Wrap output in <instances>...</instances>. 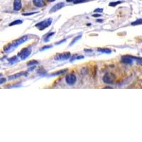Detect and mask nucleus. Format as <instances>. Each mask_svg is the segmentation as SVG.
Segmentation results:
<instances>
[{
	"instance_id": "obj_15",
	"label": "nucleus",
	"mask_w": 142,
	"mask_h": 142,
	"mask_svg": "<svg viewBox=\"0 0 142 142\" xmlns=\"http://www.w3.org/2000/svg\"><path fill=\"white\" fill-rule=\"evenodd\" d=\"M37 64H38V62L37 61V60H31V61H29L28 63H27V65H28V66H31V65H37Z\"/></svg>"
},
{
	"instance_id": "obj_23",
	"label": "nucleus",
	"mask_w": 142,
	"mask_h": 142,
	"mask_svg": "<svg viewBox=\"0 0 142 142\" xmlns=\"http://www.w3.org/2000/svg\"><path fill=\"white\" fill-rule=\"evenodd\" d=\"M103 11V9H95V12H102Z\"/></svg>"
},
{
	"instance_id": "obj_22",
	"label": "nucleus",
	"mask_w": 142,
	"mask_h": 142,
	"mask_svg": "<svg viewBox=\"0 0 142 142\" xmlns=\"http://www.w3.org/2000/svg\"><path fill=\"white\" fill-rule=\"evenodd\" d=\"M55 33L54 32H53V33H49L47 36H46V38H45V41H48V38H50V36H53V34H54Z\"/></svg>"
},
{
	"instance_id": "obj_7",
	"label": "nucleus",
	"mask_w": 142,
	"mask_h": 142,
	"mask_svg": "<svg viewBox=\"0 0 142 142\" xmlns=\"http://www.w3.org/2000/svg\"><path fill=\"white\" fill-rule=\"evenodd\" d=\"M64 6H65V4H64L63 2L58 3V4H56L55 5H54V6L51 8V9H50V11L51 13H52V12H55V11H58L59 9H62Z\"/></svg>"
},
{
	"instance_id": "obj_25",
	"label": "nucleus",
	"mask_w": 142,
	"mask_h": 142,
	"mask_svg": "<svg viewBox=\"0 0 142 142\" xmlns=\"http://www.w3.org/2000/svg\"><path fill=\"white\" fill-rule=\"evenodd\" d=\"M36 12H33V13H28V14H23V15L24 16H28V15H31V14H36Z\"/></svg>"
},
{
	"instance_id": "obj_13",
	"label": "nucleus",
	"mask_w": 142,
	"mask_h": 142,
	"mask_svg": "<svg viewBox=\"0 0 142 142\" xmlns=\"http://www.w3.org/2000/svg\"><path fill=\"white\" fill-rule=\"evenodd\" d=\"M21 23H22V21H21V20H15V21H12V22L9 24V26H12L21 24Z\"/></svg>"
},
{
	"instance_id": "obj_3",
	"label": "nucleus",
	"mask_w": 142,
	"mask_h": 142,
	"mask_svg": "<svg viewBox=\"0 0 142 142\" xmlns=\"http://www.w3.org/2000/svg\"><path fill=\"white\" fill-rule=\"evenodd\" d=\"M31 53V48H23L20 53L18 54V56L21 58V60H25L26 58H27L30 54Z\"/></svg>"
},
{
	"instance_id": "obj_24",
	"label": "nucleus",
	"mask_w": 142,
	"mask_h": 142,
	"mask_svg": "<svg viewBox=\"0 0 142 142\" xmlns=\"http://www.w3.org/2000/svg\"><path fill=\"white\" fill-rule=\"evenodd\" d=\"M6 82V79L5 78H0V85L5 82Z\"/></svg>"
},
{
	"instance_id": "obj_10",
	"label": "nucleus",
	"mask_w": 142,
	"mask_h": 142,
	"mask_svg": "<svg viewBox=\"0 0 142 142\" xmlns=\"http://www.w3.org/2000/svg\"><path fill=\"white\" fill-rule=\"evenodd\" d=\"M21 8V0H14V9L15 11H18Z\"/></svg>"
},
{
	"instance_id": "obj_19",
	"label": "nucleus",
	"mask_w": 142,
	"mask_h": 142,
	"mask_svg": "<svg viewBox=\"0 0 142 142\" xmlns=\"http://www.w3.org/2000/svg\"><path fill=\"white\" fill-rule=\"evenodd\" d=\"M87 1H89V0H75V1H74V4H80V3H85Z\"/></svg>"
},
{
	"instance_id": "obj_27",
	"label": "nucleus",
	"mask_w": 142,
	"mask_h": 142,
	"mask_svg": "<svg viewBox=\"0 0 142 142\" xmlns=\"http://www.w3.org/2000/svg\"><path fill=\"white\" fill-rule=\"evenodd\" d=\"M100 15H101V14H94V15H92V16L97 17V16H100Z\"/></svg>"
},
{
	"instance_id": "obj_21",
	"label": "nucleus",
	"mask_w": 142,
	"mask_h": 142,
	"mask_svg": "<svg viewBox=\"0 0 142 142\" xmlns=\"http://www.w3.org/2000/svg\"><path fill=\"white\" fill-rule=\"evenodd\" d=\"M9 60V62H11V63H14V62H16V61L17 60V58L14 56V57H13V58H10Z\"/></svg>"
},
{
	"instance_id": "obj_4",
	"label": "nucleus",
	"mask_w": 142,
	"mask_h": 142,
	"mask_svg": "<svg viewBox=\"0 0 142 142\" xmlns=\"http://www.w3.org/2000/svg\"><path fill=\"white\" fill-rule=\"evenodd\" d=\"M115 77L112 73H107L103 77V82L106 84H112L113 83Z\"/></svg>"
},
{
	"instance_id": "obj_20",
	"label": "nucleus",
	"mask_w": 142,
	"mask_h": 142,
	"mask_svg": "<svg viewBox=\"0 0 142 142\" xmlns=\"http://www.w3.org/2000/svg\"><path fill=\"white\" fill-rule=\"evenodd\" d=\"M53 46H51V45H48V46H43V47H42L41 48V50H46V49H48V48H52Z\"/></svg>"
},
{
	"instance_id": "obj_6",
	"label": "nucleus",
	"mask_w": 142,
	"mask_h": 142,
	"mask_svg": "<svg viewBox=\"0 0 142 142\" xmlns=\"http://www.w3.org/2000/svg\"><path fill=\"white\" fill-rule=\"evenodd\" d=\"M76 80H77L76 76L74 74H72V73L67 75L66 78H65V81H66L67 84L69 85H74L76 82Z\"/></svg>"
},
{
	"instance_id": "obj_5",
	"label": "nucleus",
	"mask_w": 142,
	"mask_h": 142,
	"mask_svg": "<svg viewBox=\"0 0 142 142\" xmlns=\"http://www.w3.org/2000/svg\"><path fill=\"white\" fill-rule=\"evenodd\" d=\"M71 54L70 53H58L55 56V59L56 60H65L70 58Z\"/></svg>"
},
{
	"instance_id": "obj_9",
	"label": "nucleus",
	"mask_w": 142,
	"mask_h": 142,
	"mask_svg": "<svg viewBox=\"0 0 142 142\" xmlns=\"http://www.w3.org/2000/svg\"><path fill=\"white\" fill-rule=\"evenodd\" d=\"M23 75H27V73L26 72H21V73H16V74H14L11 76H10L9 78V80H14V79H17Z\"/></svg>"
},
{
	"instance_id": "obj_16",
	"label": "nucleus",
	"mask_w": 142,
	"mask_h": 142,
	"mask_svg": "<svg viewBox=\"0 0 142 142\" xmlns=\"http://www.w3.org/2000/svg\"><path fill=\"white\" fill-rule=\"evenodd\" d=\"M122 2H123V1H118L111 2V3H110L109 6H115L116 5L119 4H121V3H122Z\"/></svg>"
},
{
	"instance_id": "obj_28",
	"label": "nucleus",
	"mask_w": 142,
	"mask_h": 142,
	"mask_svg": "<svg viewBox=\"0 0 142 142\" xmlns=\"http://www.w3.org/2000/svg\"><path fill=\"white\" fill-rule=\"evenodd\" d=\"M68 1H75V0H67Z\"/></svg>"
},
{
	"instance_id": "obj_12",
	"label": "nucleus",
	"mask_w": 142,
	"mask_h": 142,
	"mask_svg": "<svg viewBox=\"0 0 142 142\" xmlns=\"http://www.w3.org/2000/svg\"><path fill=\"white\" fill-rule=\"evenodd\" d=\"M98 52L100 53H106V54H110L112 53V50L109 48H98L97 49Z\"/></svg>"
},
{
	"instance_id": "obj_2",
	"label": "nucleus",
	"mask_w": 142,
	"mask_h": 142,
	"mask_svg": "<svg viewBox=\"0 0 142 142\" xmlns=\"http://www.w3.org/2000/svg\"><path fill=\"white\" fill-rule=\"evenodd\" d=\"M51 23H52V18H48V19H46L45 21H41L40 23H37L36 25V26L38 27L39 28V30L42 31V30H44L46 28H48L49 26H50Z\"/></svg>"
},
{
	"instance_id": "obj_11",
	"label": "nucleus",
	"mask_w": 142,
	"mask_h": 142,
	"mask_svg": "<svg viewBox=\"0 0 142 142\" xmlns=\"http://www.w3.org/2000/svg\"><path fill=\"white\" fill-rule=\"evenodd\" d=\"M33 4L37 6V7H42L44 6L45 4V2H44V0H33Z\"/></svg>"
},
{
	"instance_id": "obj_26",
	"label": "nucleus",
	"mask_w": 142,
	"mask_h": 142,
	"mask_svg": "<svg viewBox=\"0 0 142 142\" xmlns=\"http://www.w3.org/2000/svg\"><path fill=\"white\" fill-rule=\"evenodd\" d=\"M65 41H66V40H65V39H63V41H60V42H58V43H56V45H58V44H60V43H62L63 42H65Z\"/></svg>"
},
{
	"instance_id": "obj_29",
	"label": "nucleus",
	"mask_w": 142,
	"mask_h": 142,
	"mask_svg": "<svg viewBox=\"0 0 142 142\" xmlns=\"http://www.w3.org/2000/svg\"><path fill=\"white\" fill-rule=\"evenodd\" d=\"M49 1H50V2H52V1H55V0H48Z\"/></svg>"
},
{
	"instance_id": "obj_8",
	"label": "nucleus",
	"mask_w": 142,
	"mask_h": 142,
	"mask_svg": "<svg viewBox=\"0 0 142 142\" xmlns=\"http://www.w3.org/2000/svg\"><path fill=\"white\" fill-rule=\"evenodd\" d=\"M122 63H124L125 64L131 65V64H132V62H133L132 56H129V55L124 56L122 58Z\"/></svg>"
},
{
	"instance_id": "obj_17",
	"label": "nucleus",
	"mask_w": 142,
	"mask_h": 142,
	"mask_svg": "<svg viewBox=\"0 0 142 142\" xmlns=\"http://www.w3.org/2000/svg\"><path fill=\"white\" fill-rule=\"evenodd\" d=\"M81 36H81V35H80V36H78L75 37V38L73 39V41L71 42V43L70 44V46H73V44H74V43H75V42L77 41H78V40H79V39H80V38H81Z\"/></svg>"
},
{
	"instance_id": "obj_14",
	"label": "nucleus",
	"mask_w": 142,
	"mask_h": 142,
	"mask_svg": "<svg viewBox=\"0 0 142 142\" xmlns=\"http://www.w3.org/2000/svg\"><path fill=\"white\" fill-rule=\"evenodd\" d=\"M141 24H142V18L137 19L135 21H134V22L132 23V26H137V25H141Z\"/></svg>"
},
{
	"instance_id": "obj_18",
	"label": "nucleus",
	"mask_w": 142,
	"mask_h": 142,
	"mask_svg": "<svg viewBox=\"0 0 142 142\" xmlns=\"http://www.w3.org/2000/svg\"><path fill=\"white\" fill-rule=\"evenodd\" d=\"M68 71V70H61V71H59L58 73H53V75H61V74H63L65 73H66Z\"/></svg>"
},
{
	"instance_id": "obj_1",
	"label": "nucleus",
	"mask_w": 142,
	"mask_h": 142,
	"mask_svg": "<svg viewBox=\"0 0 142 142\" xmlns=\"http://www.w3.org/2000/svg\"><path fill=\"white\" fill-rule=\"evenodd\" d=\"M28 36H24L17 40H16L15 41L12 42L11 43L9 44L7 46H6L4 48V50L6 53H9V52H11L13 50H14L16 48H17L18 46H20L21 44L23 43L24 42H26V41H28Z\"/></svg>"
}]
</instances>
